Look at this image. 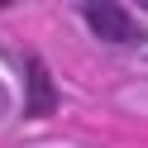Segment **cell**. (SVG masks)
Wrapping results in <instances>:
<instances>
[{
    "label": "cell",
    "instance_id": "1",
    "mask_svg": "<svg viewBox=\"0 0 148 148\" xmlns=\"http://www.w3.org/2000/svg\"><path fill=\"white\" fill-rule=\"evenodd\" d=\"M81 14H86V24L96 29V38H105V43H124V48L143 43V24H138L124 5H115V0H91Z\"/></svg>",
    "mask_w": 148,
    "mask_h": 148
},
{
    "label": "cell",
    "instance_id": "2",
    "mask_svg": "<svg viewBox=\"0 0 148 148\" xmlns=\"http://www.w3.org/2000/svg\"><path fill=\"white\" fill-rule=\"evenodd\" d=\"M58 105V91H53L48 72H43V62H29V115H48V110Z\"/></svg>",
    "mask_w": 148,
    "mask_h": 148
}]
</instances>
